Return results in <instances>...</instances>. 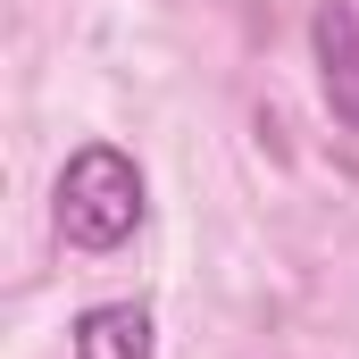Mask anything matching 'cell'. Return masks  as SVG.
I'll use <instances>...</instances> for the list:
<instances>
[{
  "instance_id": "obj_3",
  "label": "cell",
  "mask_w": 359,
  "mask_h": 359,
  "mask_svg": "<svg viewBox=\"0 0 359 359\" xmlns=\"http://www.w3.org/2000/svg\"><path fill=\"white\" fill-rule=\"evenodd\" d=\"M67 359H151V309L142 301H100L67 326Z\"/></svg>"
},
{
  "instance_id": "obj_2",
  "label": "cell",
  "mask_w": 359,
  "mask_h": 359,
  "mask_svg": "<svg viewBox=\"0 0 359 359\" xmlns=\"http://www.w3.org/2000/svg\"><path fill=\"white\" fill-rule=\"evenodd\" d=\"M309 50H318V84H326L334 126L359 134V8H351V0H318V17H309Z\"/></svg>"
},
{
  "instance_id": "obj_1",
  "label": "cell",
  "mask_w": 359,
  "mask_h": 359,
  "mask_svg": "<svg viewBox=\"0 0 359 359\" xmlns=\"http://www.w3.org/2000/svg\"><path fill=\"white\" fill-rule=\"evenodd\" d=\"M50 217H59V243H67V251H117V243L142 226V168H134L117 142L67 151Z\"/></svg>"
}]
</instances>
